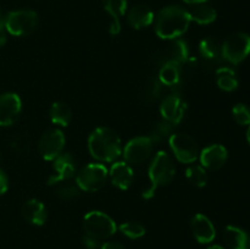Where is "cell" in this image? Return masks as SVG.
Segmentation results:
<instances>
[{
    "instance_id": "1",
    "label": "cell",
    "mask_w": 250,
    "mask_h": 249,
    "mask_svg": "<svg viewBox=\"0 0 250 249\" xmlns=\"http://www.w3.org/2000/svg\"><path fill=\"white\" fill-rule=\"evenodd\" d=\"M90 155L103 163H114L122 154L121 139L114 129L98 127L88 138Z\"/></svg>"
},
{
    "instance_id": "2",
    "label": "cell",
    "mask_w": 250,
    "mask_h": 249,
    "mask_svg": "<svg viewBox=\"0 0 250 249\" xmlns=\"http://www.w3.org/2000/svg\"><path fill=\"white\" fill-rule=\"evenodd\" d=\"M190 19L187 9L171 5L159 12L155 22V32L159 38L173 41L185 34L189 27Z\"/></svg>"
},
{
    "instance_id": "3",
    "label": "cell",
    "mask_w": 250,
    "mask_h": 249,
    "mask_svg": "<svg viewBox=\"0 0 250 249\" xmlns=\"http://www.w3.org/2000/svg\"><path fill=\"white\" fill-rule=\"evenodd\" d=\"M176 173L175 164L172 158L166 151H158L154 156L148 170L149 187L143 192L142 197L144 199H150L155 194L159 187L167 186L173 180Z\"/></svg>"
},
{
    "instance_id": "4",
    "label": "cell",
    "mask_w": 250,
    "mask_h": 249,
    "mask_svg": "<svg viewBox=\"0 0 250 249\" xmlns=\"http://www.w3.org/2000/svg\"><path fill=\"white\" fill-rule=\"evenodd\" d=\"M38 26V15L33 10H16L5 16L4 27L6 32L16 37L28 36Z\"/></svg>"
},
{
    "instance_id": "5",
    "label": "cell",
    "mask_w": 250,
    "mask_h": 249,
    "mask_svg": "<svg viewBox=\"0 0 250 249\" xmlns=\"http://www.w3.org/2000/svg\"><path fill=\"white\" fill-rule=\"evenodd\" d=\"M85 234L98 239H106L114 236L117 227L114 220L103 211H90L83 219Z\"/></svg>"
},
{
    "instance_id": "6",
    "label": "cell",
    "mask_w": 250,
    "mask_h": 249,
    "mask_svg": "<svg viewBox=\"0 0 250 249\" xmlns=\"http://www.w3.org/2000/svg\"><path fill=\"white\" fill-rule=\"evenodd\" d=\"M109 171L103 164H89L84 166L76 177V185L84 192H97L106 183Z\"/></svg>"
},
{
    "instance_id": "7",
    "label": "cell",
    "mask_w": 250,
    "mask_h": 249,
    "mask_svg": "<svg viewBox=\"0 0 250 249\" xmlns=\"http://www.w3.org/2000/svg\"><path fill=\"white\" fill-rule=\"evenodd\" d=\"M250 54V36L247 33H233L221 45L222 58L229 63L242 62Z\"/></svg>"
},
{
    "instance_id": "8",
    "label": "cell",
    "mask_w": 250,
    "mask_h": 249,
    "mask_svg": "<svg viewBox=\"0 0 250 249\" xmlns=\"http://www.w3.org/2000/svg\"><path fill=\"white\" fill-rule=\"evenodd\" d=\"M168 144L180 163L193 164L199 158L197 142L188 134L172 133L168 138Z\"/></svg>"
},
{
    "instance_id": "9",
    "label": "cell",
    "mask_w": 250,
    "mask_h": 249,
    "mask_svg": "<svg viewBox=\"0 0 250 249\" xmlns=\"http://www.w3.org/2000/svg\"><path fill=\"white\" fill-rule=\"evenodd\" d=\"M65 148V136L62 131L58 128H51L44 132L38 143V150L42 158L46 161H53L62 154Z\"/></svg>"
},
{
    "instance_id": "10",
    "label": "cell",
    "mask_w": 250,
    "mask_h": 249,
    "mask_svg": "<svg viewBox=\"0 0 250 249\" xmlns=\"http://www.w3.org/2000/svg\"><path fill=\"white\" fill-rule=\"evenodd\" d=\"M153 146L154 143L150 137H136L126 144L122 151L125 160L131 165H141L148 160Z\"/></svg>"
},
{
    "instance_id": "11",
    "label": "cell",
    "mask_w": 250,
    "mask_h": 249,
    "mask_svg": "<svg viewBox=\"0 0 250 249\" xmlns=\"http://www.w3.org/2000/svg\"><path fill=\"white\" fill-rule=\"evenodd\" d=\"M22 102L15 93L0 95V126H11L21 115Z\"/></svg>"
},
{
    "instance_id": "12",
    "label": "cell",
    "mask_w": 250,
    "mask_h": 249,
    "mask_svg": "<svg viewBox=\"0 0 250 249\" xmlns=\"http://www.w3.org/2000/svg\"><path fill=\"white\" fill-rule=\"evenodd\" d=\"M54 173L48 178L49 186H55L60 182L70 181L76 173L75 159L70 153H62L53 160Z\"/></svg>"
},
{
    "instance_id": "13",
    "label": "cell",
    "mask_w": 250,
    "mask_h": 249,
    "mask_svg": "<svg viewBox=\"0 0 250 249\" xmlns=\"http://www.w3.org/2000/svg\"><path fill=\"white\" fill-rule=\"evenodd\" d=\"M187 110V105L178 94H170L163 100L160 105V112L164 120L178 124L183 120Z\"/></svg>"
},
{
    "instance_id": "14",
    "label": "cell",
    "mask_w": 250,
    "mask_h": 249,
    "mask_svg": "<svg viewBox=\"0 0 250 249\" xmlns=\"http://www.w3.org/2000/svg\"><path fill=\"white\" fill-rule=\"evenodd\" d=\"M227 149L221 144H212L207 146L199 153V159L202 166L208 170L216 171L225 165L227 160Z\"/></svg>"
},
{
    "instance_id": "15",
    "label": "cell",
    "mask_w": 250,
    "mask_h": 249,
    "mask_svg": "<svg viewBox=\"0 0 250 249\" xmlns=\"http://www.w3.org/2000/svg\"><path fill=\"white\" fill-rule=\"evenodd\" d=\"M111 183L121 190L128 189L134 180V172L131 165L126 161H117L112 164L109 171Z\"/></svg>"
},
{
    "instance_id": "16",
    "label": "cell",
    "mask_w": 250,
    "mask_h": 249,
    "mask_svg": "<svg viewBox=\"0 0 250 249\" xmlns=\"http://www.w3.org/2000/svg\"><path fill=\"white\" fill-rule=\"evenodd\" d=\"M192 232L194 238L202 244L210 243L216 236L212 222L203 214H197L192 219Z\"/></svg>"
},
{
    "instance_id": "17",
    "label": "cell",
    "mask_w": 250,
    "mask_h": 249,
    "mask_svg": "<svg viewBox=\"0 0 250 249\" xmlns=\"http://www.w3.org/2000/svg\"><path fill=\"white\" fill-rule=\"evenodd\" d=\"M105 11L111 17L109 32L111 36H117L121 32V22L120 19L125 15L127 10V0H102Z\"/></svg>"
},
{
    "instance_id": "18",
    "label": "cell",
    "mask_w": 250,
    "mask_h": 249,
    "mask_svg": "<svg viewBox=\"0 0 250 249\" xmlns=\"http://www.w3.org/2000/svg\"><path fill=\"white\" fill-rule=\"evenodd\" d=\"M22 215L29 224L42 226L46 220V209L41 200L32 198L27 200L22 207Z\"/></svg>"
},
{
    "instance_id": "19",
    "label": "cell",
    "mask_w": 250,
    "mask_h": 249,
    "mask_svg": "<svg viewBox=\"0 0 250 249\" xmlns=\"http://www.w3.org/2000/svg\"><path fill=\"white\" fill-rule=\"evenodd\" d=\"M128 23L131 24L133 28L142 29L149 27L154 21V12L149 6L144 4L136 5L131 9L128 12Z\"/></svg>"
},
{
    "instance_id": "20",
    "label": "cell",
    "mask_w": 250,
    "mask_h": 249,
    "mask_svg": "<svg viewBox=\"0 0 250 249\" xmlns=\"http://www.w3.org/2000/svg\"><path fill=\"white\" fill-rule=\"evenodd\" d=\"M224 241L231 249H250V237L244 229L227 226L224 231Z\"/></svg>"
},
{
    "instance_id": "21",
    "label": "cell",
    "mask_w": 250,
    "mask_h": 249,
    "mask_svg": "<svg viewBox=\"0 0 250 249\" xmlns=\"http://www.w3.org/2000/svg\"><path fill=\"white\" fill-rule=\"evenodd\" d=\"M190 21H194L199 24H210L216 20L217 14L214 7L207 4L192 5L187 10Z\"/></svg>"
},
{
    "instance_id": "22",
    "label": "cell",
    "mask_w": 250,
    "mask_h": 249,
    "mask_svg": "<svg viewBox=\"0 0 250 249\" xmlns=\"http://www.w3.org/2000/svg\"><path fill=\"white\" fill-rule=\"evenodd\" d=\"M166 59L164 61L165 62H176L178 65L185 63L189 60V49L188 45L186 44L185 41L181 39H173V43L168 46L166 50Z\"/></svg>"
},
{
    "instance_id": "23",
    "label": "cell",
    "mask_w": 250,
    "mask_h": 249,
    "mask_svg": "<svg viewBox=\"0 0 250 249\" xmlns=\"http://www.w3.org/2000/svg\"><path fill=\"white\" fill-rule=\"evenodd\" d=\"M216 83L220 89L225 92H233L238 88V80L232 68L220 67L216 70Z\"/></svg>"
},
{
    "instance_id": "24",
    "label": "cell",
    "mask_w": 250,
    "mask_h": 249,
    "mask_svg": "<svg viewBox=\"0 0 250 249\" xmlns=\"http://www.w3.org/2000/svg\"><path fill=\"white\" fill-rule=\"evenodd\" d=\"M72 119V111L70 106L63 102H55L50 107V120L59 126H68Z\"/></svg>"
},
{
    "instance_id": "25",
    "label": "cell",
    "mask_w": 250,
    "mask_h": 249,
    "mask_svg": "<svg viewBox=\"0 0 250 249\" xmlns=\"http://www.w3.org/2000/svg\"><path fill=\"white\" fill-rule=\"evenodd\" d=\"M181 78L180 65L176 62H165L159 71V81L164 85H176L178 84Z\"/></svg>"
},
{
    "instance_id": "26",
    "label": "cell",
    "mask_w": 250,
    "mask_h": 249,
    "mask_svg": "<svg viewBox=\"0 0 250 249\" xmlns=\"http://www.w3.org/2000/svg\"><path fill=\"white\" fill-rule=\"evenodd\" d=\"M199 53L204 59L215 61L221 55V45L214 37H207L199 44Z\"/></svg>"
},
{
    "instance_id": "27",
    "label": "cell",
    "mask_w": 250,
    "mask_h": 249,
    "mask_svg": "<svg viewBox=\"0 0 250 249\" xmlns=\"http://www.w3.org/2000/svg\"><path fill=\"white\" fill-rule=\"evenodd\" d=\"M186 177L188 182L197 188H202L207 185L208 175L202 165H192L186 170Z\"/></svg>"
},
{
    "instance_id": "28",
    "label": "cell",
    "mask_w": 250,
    "mask_h": 249,
    "mask_svg": "<svg viewBox=\"0 0 250 249\" xmlns=\"http://www.w3.org/2000/svg\"><path fill=\"white\" fill-rule=\"evenodd\" d=\"M176 124L172 122H168L166 120L159 122L155 127H154L153 132L150 134V139L153 141V143H158V142L164 141L165 138H170L171 133L175 129Z\"/></svg>"
},
{
    "instance_id": "29",
    "label": "cell",
    "mask_w": 250,
    "mask_h": 249,
    "mask_svg": "<svg viewBox=\"0 0 250 249\" xmlns=\"http://www.w3.org/2000/svg\"><path fill=\"white\" fill-rule=\"evenodd\" d=\"M120 231L131 239L141 238V237H143L146 234V228H144L143 225L136 221H128L122 224L120 226Z\"/></svg>"
},
{
    "instance_id": "30",
    "label": "cell",
    "mask_w": 250,
    "mask_h": 249,
    "mask_svg": "<svg viewBox=\"0 0 250 249\" xmlns=\"http://www.w3.org/2000/svg\"><path fill=\"white\" fill-rule=\"evenodd\" d=\"M234 121L241 126H247L250 124V111L244 104H236L232 110Z\"/></svg>"
},
{
    "instance_id": "31",
    "label": "cell",
    "mask_w": 250,
    "mask_h": 249,
    "mask_svg": "<svg viewBox=\"0 0 250 249\" xmlns=\"http://www.w3.org/2000/svg\"><path fill=\"white\" fill-rule=\"evenodd\" d=\"M80 187L72 183H65L58 188V195L63 200H70L80 195Z\"/></svg>"
},
{
    "instance_id": "32",
    "label": "cell",
    "mask_w": 250,
    "mask_h": 249,
    "mask_svg": "<svg viewBox=\"0 0 250 249\" xmlns=\"http://www.w3.org/2000/svg\"><path fill=\"white\" fill-rule=\"evenodd\" d=\"M7 189H9V178L5 171L0 168V195L5 194Z\"/></svg>"
},
{
    "instance_id": "33",
    "label": "cell",
    "mask_w": 250,
    "mask_h": 249,
    "mask_svg": "<svg viewBox=\"0 0 250 249\" xmlns=\"http://www.w3.org/2000/svg\"><path fill=\"white\" fill-rule=\"evenodd\" d=\"M83 244H84L85 248L88 249H97L98 247H99V241L93 238V237L88 236V234H85V236L83 237Z\"/></svg>"
},
{
    "instance_id": "34",
    "label": "cell",
    "mask_w": 250,
    "mask_h": 249,
    "mask_svg": "<svg viewBox=\"0 0 250 249\" xmlns=\"http://www.w3.org/2000/svg\"><path fill=\"white\" fill-rule=\"evenodd\" d=\"M102 249H126L124 246H122L121 243H119V242H106V243H104L102 246Z\"/></svg>"
},
{
    "instance_id": "35",
    "label": "cell",
    "mask_w": 250,
    "mask_h": 249,
    "mask_svg": "<svg viewBox=\"0 0 250 249\" xmlns=\"http://www.w3.org/2000/svg\"><path fill=\"white\" fill-rule=\"evenodd\" d=\"M6 39H7L6 29H5L4 24H0V48H2V46L5 45V43H6Z\"/></svg>"
},
{
    "instance_id": "36",
    "label": "cell",
    "mask_w": 250,
    "mask_h": 249,
    "mask_svg": "<svg viewBox=\"0 0 250 249\" xmlns=\"http://www.w3.org/2000/svg\"><path fill=\"white\" fill-rule=\"evenodd\" d=\"M186 4H189V5H197V4H205L208 0H183Z\"/></svg>"
},
{
    "instance_id": "37",
    "label": "cell",
    "mask_w": 250,
    "mask_h": 249,
    "mask_svg": "<svg viewBox=\"0 0 250 249\" xmlns=\"http://www.w3.org/2000/svg\"><path fill=\"white\" fill-rule=\"evenodd\" d=\"M4 21H5V16L1 11V7H0V24H4Z\"/></svg>"
},
{
    "instance_id": "38",
    "label": "cell",
    "mask_w": 250,
    "mask_h": 249,
    "mask_svg": "<svg viewBox=\"0 0 250 249\" xmlns=\"http://www.w3.org/2000/svg\"><path fill=\"white\" fill-rule=\"evenodd\" d=\"M247 139H248V142L250 144V124H248V131H247Z\"/></svg>"
},
{
    "instance_id": "39",
    "label": "cell",
    "mask_w": 250,
    "mask_h": 249,
    "mask_svg": "<svg viewBox=\"0 0 250 249\" xmlns=\"http://www.w3.org/2000/svg\"><path fill=\"white\" fill-rule=\"evenodd\" d=\"M208 249H225V248H222L221 246H211V247H209Z\"/></svg>"
}]
</instances>
